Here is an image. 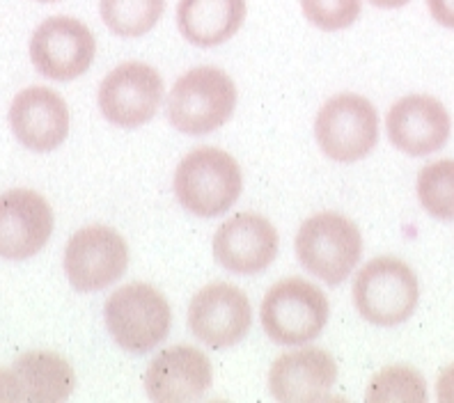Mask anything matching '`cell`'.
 Masks as SVG:
<instances>
[{
	"mask_svg": "<svg viewBox=\"0 0 454 403\" xmlns=\"http://www.w3.org/2000/svg\"><path fill=\"white\" fill-rule=\"evenodd\" d=\"M294 250L305 271L335 287L358 266L363 257V236L354 221L335 211H322L303 221Z\"/></svg>",
	"mask_w": 454,
	"mask_h": 403,
	"instance_id": "6",
	"label": "cell"
},
{
	"mask_svg": "<svg viewBox=\"0 0 454 403\" xmlns=\"http://www.w3.org/2000/svg\"><path fill=\"white\" fill-rule=\"evenodd\" d=\"M418 199L436 221H454V160H434L418 172Z\"/></svg>",
	"mask_w": 454,
	"mask_h": 403,
	"instance_id": "21",
	"label": "cell"
},
{
	"mask_svg": "<svg viewBox=\"0 0 454 403\" xmlns=\"http://www.w3.org/2000/svg\"><path fill=\"white\" fill-rule=\"evenodd\" d=\"M104 319L117 346L127 353L145 355L170 335L172 310L159 289L147 282H131L108 296Z\"/></svg>",
	"mask_w": 454,
	"mask_h": 403,
	"instance_id": "3",
	"label": "cell"
},
{
	"mask_svg": "<svg viewBox=\"0 0 454 403\" xmlns=\"http://www.w3.org/2000/svg\"><path fill=\"white\" fill-rule=\"evenodd\" d=\"M370 403H418L427 401V383L420 371L409 365H393L379 371L365 392Z\"/></svg>",
	"mask_w": 454,
	"mask_h": 403,
	"instance_id": "22",
	"label": "cell"
},
{
	"mask_svg": "<svg viewBox=\"0 0 454 403\" xmlns=\"http://www.w3.org/2000/svg\"><path fill=\"white\" fill-rule=\"evenodd\" d=\"M335 381L338 362L324 348H294L269 369V392L280 403L324 401Z\"/></svg>",
	"mask_w": 454,
	"mask_h": 403,
	"instance_id": "17",
	"label": "cell"
},
{
	"mask_svg": "<svg viewBox=\"0 0 454 403\" xmlns=\"http://www.w3.org/2000/svg\"><path fill=\"white\" fill-rule=\"evenodd\" d=\"M129 268V245L108 225H88L72 234L65 248L67 280L78 293H95L115 284Z\"/></svg>",
	"mask_w": 454,
	"mask_h": 403,
	"instance_id": "8",
	"label": "cell"
},
{
	"mask_svg": "<svg viewBox=\"0 0 454 403\" xmlns=\"http://www.w3.org/2000/svg\"><path fill=\"white\" fill-rule=\"evenodd\" d=\"M179 205L198 218H218L232 209L244 190L237 159L218 147H198L184 156L175 170Z\"/></svg>",
	"mask_w": 454,
	"mask_h": 403,
	"instance_id": "1",
	"label": "cell"
},
{
	"mask_svg": "<svg viewBox=\"0 0 454 403\" xmlns=\"http://www.w3.org/2000/svg\"><path fill=\"white\" fill-rule=\"evenodd\" d=\"M211 381L209 358L200 348L177 344L152 360L145 371V392L154 403H191L209 392Z\"/></svg>",
	"mask_w": 454,
	"mask_h": 403,
	"instance_id": "15",
	"label": "cell"
},
{
	"mask_svg": "<svg viewBox=\"0 0 454 403\" xmlns=\"http://www.w3.org/2000/svg\"><path fill=\"white\" fill-rule=\"evenodd\" d=\"M97 56L92 30L72 17H51L30 37V60L37 74L51 81H74L88 72Z\"/></svg>",
	"mask_w": 454,
	"mask_h": 403,
	"instance_id": "10",
	"label": "cell"
},
{
	"mask_svg": "<svg viewBox=\"0 0 454 403\" xmlns=\"http://www.w3.org/2000/svg\"><path fill=\"white\" fill-rule=\"evenodd\" d=\"M237 85L218 66H195L177 78L166 101L168 122L186 136H207L237 111Z\"/></svg>",
	"mask_w": 454,
	"mask_h": 403,
	"instance_id": "2",
	"label": "cell"
},
{
	"mask_svg": "<svg viewBox=\"0 0 454 403\" xmlns=\"http://www.w3.org/2000/svg\"><path fill=\"white\" fill-rule=\"evenodd\" d=\"M386 133L399 151L429 156L445 147L452 133V120L448 108L429 94H409L395 101L386 115Z\"/></svg>",
	"mask_w": 454,
	"mask_h": 403,
	"instance_id": "14",
	"label": "cell"
},
{
	"mask_svg": "<svg viewBox=\"0 0 454 403\" xmlns=\"http://www.w3.org/2000/svg\"><path fill=\"white\" fill-rule=\"evenodd\" d=\"M374 7H381V10H397V7L409 5L411 0H370Z\"/></svg>",
	"mask_w": 454,
	"mask_h": 403,
	"instance_id": "27",
	"label": "cell"
},
{
	"mask_svg": "<svg viewBox=\"0 0 454 403\" xmlns=\"http://www.w3.org/2000/svg\"><path fill=\"white\" fill-rule=\"evenodd\" d=\"M0 401H17L12 369H0Z\"/></svg>",
	"mask_w": 454,
	"mask_h": 403,
	"instance_id": "26",
	"label": "cell"
},
{
	"mask_svg": "<svg viewBox=\"0 0 454 403\" xmlns=\"http://www.w3.org/2000/svg\"><path fill=\"white\" fill-rule=\"evenodd\" d=\"M315 140L335 163L363 160L379 143L377 108L360 94H335L317 112Z\"/></svg>",
	"mask_w": 454,
	"mask_h": 403,
	"instance_id": "7",
	"label": "cell"
},
{
	"mask_svg": "<svg viewBox=\"0 0 454 403\" xmlns=\"http://www.w3.org/2000/svg\"><path fill=\"white\" fill-rule=\"evenodd\" d=\"M436 399L443 403H454V362L438 374Z\"/></svg>",
	"mask_w": 454,
	"mask_h": 403,
	"instance_id": "25",
	"label": "cell"
},
{
	"mask_svg": "<svg viewBox=\"0 0 454 403\" xmlns=\"http://www.w3.org/2000/svg\"><path fill=\"white\" fill-rule=\"evenodd\" d=\"M214 260L234 275H257L276 261L280 236L269 218L244 211L214 234Z\"/></svg>",
	"mask_w": 454,
	"mask_h": 403,
	"instance_id": "12",
	"label": "cell"
},
{
	"mask_svg": "<svg viewBox=\"0 0 454 403\" xmlns=\"http://www.w3.org/2000/svg\"><path fill=\"white\" fill-rule=\"evenodd\" d=\"M37 3H56V0H37Z\"/></svg>",
	"mask_w": 454,
	"mask_h": 403,
	"instance_id": "28",
	"label": "cell"
},
{
	"mask_svg": "<svg viewBox=\"0 0 454 403\" xmlns=\"http://www.w3.org/2000/svg\"><path fill=\"white\" fill-rule=\"evenodd\" d=\"M331 316L326 293L303 280L285 277L276 282L260 307V321L266 337L278 346H305L324 332Z\"/></svg>",
	"mask_w": 454,
	"mask_h": 403,
	"instance_id": "4",
	"label": "cell"
},
{
	"mask_svg": "<svg viewBox=\"0 0 454 403\" xmlns=\"http://www.w3.org/2000/svg\"><path fill=\"white\" fill-rule=\"evenodd\" d=\"M427 7L438 26L454 30V0H427Z\"/></svg>",
	"mask_w": 454,
	"mask_h": 403,
	"instance_id": "24",
	"label": "cell"
},
{
	"mask_svg": "<svg viewBox=\"0 0 454 403\" xmlns=\"http://www.w3.org/2000/svg\"><path fill=\"white\" fill-rule=\"evenodd\" d=\"M163 78L147 62H124L101 81L97 104L106 122L140 128L154 120L163 101Z\"/></svg>",
	"mask_w": 454,
	"mask_h": 403,
	"instance_id": "9",
	"label": "cell"
},
{
	"mask_svg": "<svg viewBox=\"0 0 454 403\" xmlns=\"http://www.w3.org/2000/svg\"><path fill=\"white\" fill-rule=\"evenodd\" d=\"M253 326V307L244 291L227 282L200 289L189 305V330L216 351L244 342Z\"/></svg>",
	"mask_w": 454,
	"mask_h": 403,
	"instance_id": "11",
	"label": "cell"
},
{
	"mask_svg": "<svg viewBox=\"0 0 454 403\" xmlns=\"http://www.w3.org/2000/svg\"><path fill=\"white\" fill-rule=\"evenodd\" d=\"M301 7L315 28L338 33L354 26L363 10V0H301Z\"/></svg>",
	"mask_w": 454,
	"mask_h": 403,
	"instance_id": "23",
	"label": "cell"
},
{
	"mask_svg": "<svg viewBox=\"0 0 454 403\" xmlns=\"http://www.w3.org/2000/svg\"><path fill=\"white\" fill-rule=\"evenodd\" d=\"M10 369L17 401L60 403L72 397L76 387L74 367L53 351H26Z\"/></svg>",
	"mask_w": 454,
	"mask_h": 403,
	"instance_id": "18",
	"label": "cell"
},
{
	"mask_svg": "<svg viewBox=\"0 0 454 403\" xmlns=\"http://www.w3.org/2000/svg\"><path fill=\"white\" fill-rule=\"evenodd\" d=\"M166 0H99L106 28L117 37H143L161 21Z\"/></svg>",
	"mask_w": 454,
	"mask_h": 403,
	"instance_id": "20",
	"label": "cell"
},
{
	"mask_svg": "<svg viewBox=\"0 0 454 403\" xmlns=\"http://www.w3.org/2000/svg\"><path fill=\"white\" fill-rule=\"evenodd\" d=\"M246 21V0H179L182 37L200 49H214L234 37Z\"/></svg>",
	"mask_w": 454,
	"mask_h": 403,
	"instance_id": "19",
	"label": "cell"
},
{
	"mask_svg": "<svg viewBox=\"0 0 454 403\" xmlns=\"http://www.w3.org/2000/svg\"><path fill=\"white\" fill-rule=\"evenodd\" d=\"M69 108L60 94L44 85L26 88L10 105V127L14 138L30 151L58 150L69 136Z\"/></svg>",
	"mask_w": 454,
	"mask_h": 403,
	"instance_id": "16",
	"label": "cell"
},
{
	"mask_svg": "<svg viewBox=\"0 0 454 403\" xmlns=\"http://www.w3.org/2000/svg\"><path fill=\"white\" fill-rule=\"evenodd\" d=\"M420 303L416 271L399 257H374L354 280V305L358 314L379 328H395L409 321Z\"/></svg>",
	"mask_w": 454,
	"mask_h": 403,
	"instance_id": "5",
	"label": "cell"
},
{
	"mask_svg": "<svg viewBox=\"0 0 454 403\" xmlns=\"http://www.w3.org/2000/svg\"><path fill=\"white\" fill-rule=\"evenodd\" d=\"M53 209L30 188H12L0 195V260H30L49 244Z\"/></svg>",
	"mask_w": 454,
	"mask_h": 403,
	"instance_id": "13",
	"label": "cell"
}]
</instances>
